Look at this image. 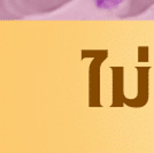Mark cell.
<instances>
[{
	"label": "cell",
	"instance_id": "1",
	"mask_svg": "<svg viewBox=\"0 0 154 153\" xmlns=\"http://www.w3.org/2000/svg\"><path fill=\"white\" fill-rule=\"evenodd\" d=\"M121 2V0H96L97 6L103 9H109L113 7L117 6Z\"/></svg>",
	"mask_w": 154,
	"mask_h": 153
}]
</instances>
